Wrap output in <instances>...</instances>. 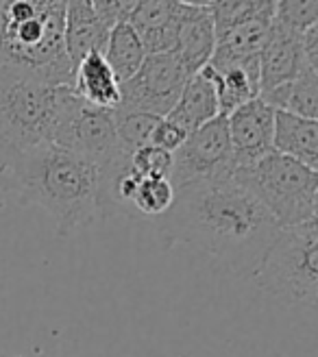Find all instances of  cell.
<instances>
[{"label": "cell", "mask_w": 318, "mask_h": 357, "mask_svg": "<svg viewBox=\"0 0 318 357\" xmlns=\"http://www.w3.org/2000/svg\"><path fill=\"white\" fill-rule=\"evenodd\" d=\"M234 174V157L229 144L227 118L216 116L203 124L201 129L192 131L183 144L172 153L170 183L174 190L222 178Z\"/></svg>", "instance_id": "8"}, {"label": "cell", "mask_w": 318, "mask_h": 357, "mask_svg": "<svg viewBox=\"0 0 318 357\" xmlns=\"http://www.w3.org/2000/svg\"><path fill=\"white\" fill-rule=\"evenodd\" d=\"M275 22L296 33L305 31L318 20V0H273Z\"/></svg>", "instance_id": "23"}, {"label": "cell", "mask_w": 318, "mask_h": 357, "mask_svg": "<svg viewBox=\"0 0 318 357\" xmlns=\"http://www.w3.org/2000/svg\"><path fill=\"white\" fill-rule=\"evenodd\" d=\"M301 50L305 55V61L318 70V24H312L301 31Z\"/></svg>", "instance_id": "26"}, {"label": "cell", "mask_w": 318, "mask_h": 357, "mask_svg": "<svg viewBox=\"0 0 318 357\" xmlns=\"http://www.w3.org/2000/svg\"><path fill=\"white\" fill-rule=\"evenodd\" d=\"M259 98L275 112H288L301 118H318V70L305 68L296 79L277 85Z\"/></svg>", "instance_id": "19"}, {"label": "cell", "mask_w": 318, "mask_h": 357, "mask_svg": "<svg viewBox=\"0 0 318 357\" xmlns=\"http://www.w3.org/2000/svg\"><path fill=\"white\" fill-rule=\"evenodd\" d=\"M214 46H216V29H214V20L209 15V9L181 5L172 55L179 59V63L186 68V73L190 77L201 73L209 63Z\"/></svg>", "instance_id": "12"}, {"label": "cell", "mask_w": 318, "mask_h": 357, "mask_svg": "<svg viewBox=\"0 0 318 357\" xmlns=\"http://www.w3.org/2000/svg\"><path fill=\"white\" fill-rule=\"evenodd\" d=\"M109 29L90 0H70L63 13V42L68 57L75 66L90 52H103L109 38Z\"/></svg>", "instance_id": "14"}, {"label": "cell", "mask_w": 318, "mask_h": 357, "mask_svg": "<svg viewBox=\"0 0 318 357\" xmlns=\"http://www.w3.org/2000/svg\"><path fill=\"white\" fill-rule=\"evenodd\" d=\"M174 3H179V5H186V7H209L214 0H174Z\"/></svg>", "instance_id": "27"}, {"label": "cell", "mask_w": 318, "mask_h": 357, "mask_svg": "<svg viewBox=\"0 0 318 357\" xmlns=\"http://www.w3.org/2000/svg\"><path fill=\"white\" fill-rule=\"evenodd\" d=\"M186 137H188V133L181 127H176V124L170 122L168 118H162L157 122L155 131H153L151 144L157 146V149H162V151L174 153L186 142Z\"/></svg>", "instance_id": "25"}, {"label": "cell", "mask_w": 318, "mask_h": 357, "mask_svg": "<svg viewBox=\"0 0 318 357\" xmlns=\"http://www.w3.org/2000/svg\"><path fill=\"white\" fill-rule=\"evenodd\" d=\"M257 59H259V94L296 79L305 68H312L305 61V55L301 50V33H296L275 20L266 38V44L259 50Z\"/></svg>", "instance_id": "11"}, {"label": "cell", "mask_w": 318, "mask_h": 357, "mask_svg": "<svg viewBox=\"0 0 318 357\" xmlns=\"http://www.w3.org/2000/svg\"><path fill=\"white\" fill-rule=\"evenodd\" d=\"M129 166L133 172L142 176H170V166H172V153L162 151L153 144L137 149L129 155Z\"/></svg>", "instance_id": "24"}, {"label": "cell", "mask_w": 318, "mask_h": 357, "mask_svg": "<svg viewBox=\"0 0 318 357\" xmlns=\"http://www.w3.org/2000/svg\"><path fill=\"white\" fill-rule=\"evenodd\" d=\"M61 0H0V81L73 87Z\"/></svg>", "instance_id": "3"}, {"label": "cell", "mask_w": 318, "mask_h": 357, "mask_svg": "<svg viewBox=\"0 0 318 357\" xmlns=\"http://www.w3.org/2000/svg\"><path fill=\"white\" fill-rule=\"evenodd\" d=\"M52 144L85 157L98 172L129 162V153L122 149L116 133L114 112L83 102L73 89L63 102Z\"/></svg>", "instance_id": "7"}, {"label": "cell", "mask_w": 318, "mask_h": 357, "mask_svg": "<svg viewBox=\"0 0 318 357\" xmlns=\"http://www.w3.org/2000/svg\"><path fill=\"white\" fill-rule=\"evenodd\" d=\"M181 5L174 0H137L127 22L137 31L146 55L172 52Z\"/></svg>", "instance_id": "13"}, {"label": "cell", "mask_w": 318, "mask_h": 357, "mask_svg": "<svg viewBox=\"0 0 318 357\" xmlns=\"http://www.w3.org/2000/svg\"><path fill=\"white\" fill-rule=\"evenodd\" d=\"M275 109L259 96L244 102L227 116L229 144H232L234 170L249 168L262 157L273 153Z\"/></svg>", "instance_id": "10"}, {"label": "cell", "mask_w": 318, "mask_h": 357, "mask_svg": "<svg viewBox=\"0 0 318 357\" xmlns=\"http://www.w3.org/2000/svg\"><path fill=\"white\" fill-rule=\"evenodd\" d=\"M0 190L22 205H38L70 236L100 218L98 168L63 146L40 144L0 166Z\"/></svg>", "instance_id": "2"}, {"label": "cell", "mask_w": 318, "mask_h": 357, "mask_svg": "<svg viewBox=\"0 0 318 357\" xmlns=\"http://www.w3.org/2000/svg\"><path fill=\"white\" fill-rule=\"evenodd\" d=\"M188 77L172 52L146 55L137 73L120 83V105L114 112H142L166 118L179 100Z\"/></svg>", "instance_id": "9"}, {"label": "cell", "mask_w": 318, "mask_h": 357, "mask_svg": "<svg viewBox=\"0 0 318 357\" xmlns=\"http://www.w3.org/2000/svg\"><path fill=\"white\" fill-rule=\"evenodd\" d=\"M234 178L266 207L277 227L316 220L318 172L279 153H268L249 168L234 170Z\"/></svg>", "instance_id": "6"}, {"label": "cell", "mask_w": 318, "mask_h": 357, "mask_svg": "<svg viewBox=\"0 0 318 357\" xmlns=\"http://www.w3.org/2000/svg\"><path fill=\"white\" fill-rule=\"evenodd\" d=\"M216 116H220L216 89L211 79L205 75V70H201V73L188 77L179 100H176V105L166 118L190 135L192 131L201 129L203 124L214 120Z\"/></svg>", "instance_id": "18"}, {"label": "cell", "mask_w": 318, "mask_h": 357, "mask_svg": "<svg viewBox=\"0 0 318 357\" xmlns=\"http://www.w3.org/2000/svg\"><path fill=\"white\" fill-rule=\"evenodd\" d=\"M273 298L296 307L318 303V227L316 220L281 227L251 275Z\"/></svg>", "instance_id": "4"}, {"label": "cell", "mask_w": 318, "mask_h": 357, "mask_svg": "<svg viewBox=\"0 0 318 357\" xmlns=\"http://www.w3.org/2000/svg\"><path fill=\"white\" fill-rule=\"evenodd\" d=\"M159 120H162L159 116L142 114V112H114L116 133L122 149L131 155L137 149L149 146Z\"/></svg>", "instance_id": "22"}, {"label": "cell", "mask_w": 318, "mask_h": 357, "mask_svg": "<svg viewBox=\"0 0 318 357\" xmlns=\"http://www.w3.org/2000/svg\"><path fill=\"white\" fill-rule=\"evenodd\" d=\"M207 9L216 35L251 20H275L273 0H214Z\"/></svg>", "instance_id": "21"}, {"label": "cell", "mask_w": 318, "mask_h": 357, "mask_svg": "<svg viewBox=\"0 0 318 357\" xmlns=\"http://www.w3.org/2000/svg\"><path fill=\"white\" fill-rule=\"evenodd\" d=\"M73 92L98 109L114 112L120 105V83L103 52H90L75 66Z\"/></svg>", "instance_id": "16"}, {"label": "cell", "mask_w": 318, "mask_h": 357, "mask_svg": "<svg viewBox=\"0 0 318 357\" xmlns=\"http://www.w3.org/2000/svg\"><path fill=\"white\" fill-rule=\"evenodd\" d=\"M159 231L168 246H197L234 273L253 275L279 227L232 174L174 190L172 207L159 218Z\"/></svg>", "instance_id": "1"}, {"label": "cell", "mask_w": 318, "mask_h": 357, "mask_svg": "<svg viewBox=\"0 0 318 357\" xmlns=\"http://www.w3.org/2000/svg\"><path fill=\"white\" fill-rule=\"evenodd\" d=\"M103 55L107 59L109 68L114 70L118 83H125L137 73L139 66L144 63L146 50L142 46L137 31L127 20H118L109 29V38H107V44H105Z\"/></svg>", "instance_id": "20"}, {"label": "cell", "mask_w": 318, "mask_h": 357, "mask_svg": "<svg viewBox=\"0 0 318 357\" xmlns=\"http://www.w3.org/2000/svg\"><path fill=\"white\" fill-rule=\"evenodd\" d=\"M70 85L0 81V166L52 142Z\"/></svg>", "instance_id": "5"}, {"label": "cell", "mask_w": 318, "mask_h": 357, "mask_svg": "<svg viewBox=\"0 0 318 357\" xmlns=\"http://www.w3.org/2000/svg\"><path fill=\"white\" fill-rule=\"evenodd\" d=\"M273 151L312 170L318 168V122L288 112H275Z\"/></svg>", "instance_id": "17"}, {"label": "cell", "mask_w": 318, "mask_h": 357, "mask_svg": "<svg viewBox=\"0 0 318 357\" xmlns=\"http://www.w3.org/2000/svg\"><path fill=\"white\" fill-rule=\"evenodd\" d=\"M205 75L211 79L216 89L218 114L229 116L238 107L259 96V59H244L220 68L205 66Z\"/></svg>", "instance_id": "15"}]
</instances>
